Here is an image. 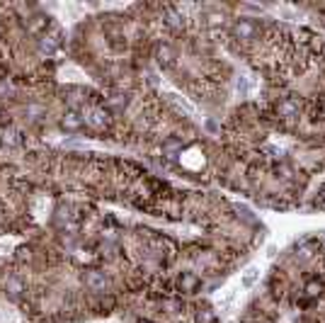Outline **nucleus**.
Here are the masks:
<instances>
[{"mask_svg":"<svg viewBox=\"0 0 325 323\" xmlns=\"http://www.w3.org/2000/svg\"><path fill=\"white\" fill-rule=\"evenodd\" d=\"M5 289L10 292L12 297H17V294H20V292H22V284H20V282H17V279H8V282H5Z\"/></svg>","mask_w":325,"mask_h":323,"instance_id":"obj_10","label":"nucleus"},{"mask_svg":"<svg viewBox=\"0 0 325 323\" xmlns=\"http://www.w3.org/2000/svg\"><path fill=\"white\" fill-rule=\"evenodd\" d=\"M177 284H179V289L182 292H194L197 287H199V277L192 275V272H185V275L177 279Z\"/></svg>","mask_w":325,"mask_h":323,"instance_id":"obj_6","label":"nucleus"},{"mask_svg":"<svg viewBox=\"0 0 325 323\" xmlns=\"http://www.w3.org/2000/svg\"><path fill=\"white\" fill-rule=\"evenodd\" d=\"M0 323H17V313L8 306H0Z\"/></svg>","mask_w":325,"mask_h":323,"instance_id":"obj_7","label":"nucleus"},{"mask_svg":"<svg viewBox=\"0 0 325 323\" xmlns=\"http://www.w3.org/2000/svg\"><path fill=\"white\" fill-rule=\"evenodd\" d=\"M83 117H85V122L92 124L95 129H102V126L107 124V112L102 110V107H90L88 112H83Z\"/></svg>","mask_w":325,"mask_h":323,"instance_id":"obj_1","label":"nucleus"},{"mask_svg":"<svg viewBox=\"0 0 325 323\" xmlns=\"http://www.w3.org/2000/svg\"><path fill=\"white\" fill-rule=\"evenodd\" d=\"M83 114H78L76 110H68L63 114V119H61V126L66 129V132H80V126H83Z\"/></svg>","mask_w":325,"mask_h":323,"instance_id":"obj_2","label":"nucleus"},{"mask_svg":"<svg viewBox=\"0 0 325 323\" xmlns=\"http://www.w3.org/2000/svg\"><path fill=\"white\" fill-rule=\"evenodd\" d=\"M20 144V139H17V132H5V134H3V146H17Z\"/></svg>","mask_w":325,"mask_h":323,"instance_id":"obj_9","label":"nucleus"},{"mask_svg":"<svg viewBox=\"0 0 325 323\" xmlns=\"http://www.w3.org/2000/svg\"><path fill=\"white\" fill-rule=\"evenodd\" d=\"M158 63L163 68H170L175 63V54H172V49L168 44H160L158 46Z\"/></svg>","mask_w":325,"mask_h":323,"instance_id":"obj_4","label":"nucleus"},{"mask_svg":"<svg viewBox=\"0 0 325 323\" xmlns=\"http://www.w3.org/2000/svg\"><path fill=\"white\" fill-rule=\"evenodd\" d=\"M216 321V313L211 309H199L197 311V323H213Z\"/></svg>","mask_w":325,"mask_h":323,"instance_id":"obj_8","label":"nucleus"},{"mask_svg":"<svg viewBox=\"0 0 325 323\" xmlns=\"http://www.w3.org/2000/svg\"><path fill=\"white\" fill-rule=\"evenodd\" d=\"M85 284H88L90 289L100 292V289H104L107 279H104V275H102V272H88V275H85Z\"/></svg>","mask_w":325,"mask_h":323,"instance_id":"obj_5","label":"nucleus"},{"mask_svg":"<svg viewBox=\"0 0 325 323\" xmlns=\"http://www.w3.org/2000/svg\"><path fill=\"white\" fill-rule=\"evenodd\" d=\"M8 250H12V243L10 241H0V255H5Z\"/></svg>","mask_w":325,"mask_h":323,"instance_id":"obj_11","label":"nucleus"},{"mask_svg":"<svg viewBox=\"0 0 325 323\" xmlns=\"http://www.w3.org/2000/svg\"><path fill=\"white\" fill-rule=\"evenodd\" d=\"M58 44H61V34H58V29H54V34H42V42H39V49L44 51V54H54L58 49Z\"/></svg>","mask_w":325,"mask_h":323,"instance_id":"obj_3","label":"nucleus"}]
</instances>
